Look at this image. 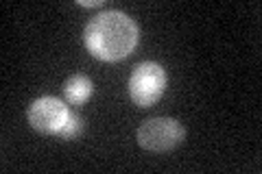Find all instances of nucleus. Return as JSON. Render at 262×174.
Segmentation results:
<instances>
[{
	"label": "nucleus",
	"mask_w": 262,
	"mask_h": 174,
	"mask_svg": "<svg viewBox=\"0 0 262 174\" xmlns=\"http://www.w3.org/2000/svg\"><path fill=\"white\" fill-rule=\"evenodd\" d=\"M88 53L101 61H120L138 46V27L122 11H103L83 29Z\"/></svg>",
	"instance_id": "f257e3e1"
},
{
	"label": "nucleus",
	"mask_w": 262,
	"mask_h": 174,
	"mask_svg": "<svg viewBox=\"0 0 262 174\" xmlns=\"http://www.w3.org/2000/svg\"><path fill=\"white\" fill-rule=\"evenodd\" d=\"M164 89H166V70L155 61L138 63L127 83L131 103L142 107V109L158 103L164 94Z\"/></svg>",
	"instance_id": "f03ea898"
},
{
	"label": "nucleus",
	"mask_w": 262,
	"mask_h": 174,
	"mask_svg": "<svg viewBox=\"0 0 262 174\" xmlns=\"http://www.w3.org/2000/svg\"><path fill=\"white\" fill-rule=\"evenodd\" d=\"M186 137V129L173 118H151L140 124L136 139L144 151L151 153H168L179 146Z\"/></svg>",
	"instance_id": "7ed1b4c3"
},
{
	"label": "nucleus",
	"mask_w": 262,
	"mask_h": 174,
	"mask_svg": "<svg viewBox=\"0 0 262 174\" xmlns=\"http://www.w3.org/2000/svg\"><path fill=\"white\" fill-rule=\"evenodd\" d=\"M68 118H70V109L55 96L37 98V101L29 105L27 111L29 124L42 135H59Z\"/></svg>",
	"instance_id": "20e7f679"
},
{
	"label": "nucleus",
	"mask_w": 262,
	"mask_h": 174,
	"mask_svg": "<svg viewBox=\"0 0 262 174\" xmlns=\"http://www.w3.org/2000/svg\"><path fill=\"white\" fill-rule=\"evenodd\" d=\"M94 94V83L85 74H72L63 83V98L70 105H83Z\"/></svg>",
	"instance_id": "39448f33"
},
{
	"label": "nucleus",
	"mask_w": 262,
	"mask_h": 174,
	"mask_svg": "<svg viewBox=\"0 0 262 174\" xmlns=\"http://www.w3.org/2000/svg\"><path fill=\"white\" fill-rule=\"evenodd\" d=\"M81 131H83V118H81L79 113L70 111L68 122H66V127L61 129V133L57 137H59V139H75V137L81 135Z\"/></svg>",
	"instance_id": "423d86ee"
},
{
	"label": "nucleus",
	"mask_w": 262,
	"mask_h": 174,
	"mask_svg": "<svg viewBox=\"0 0 262 174\" xmlns=\"http://www.w3.org/2000/svg\"><path fill=\"white\" fill-rule=\"evenodd\" d=\"M79 7H103V0H77Z\"/></svg>",
	"instance_id": "0eeeda50"
}]
</instances>
